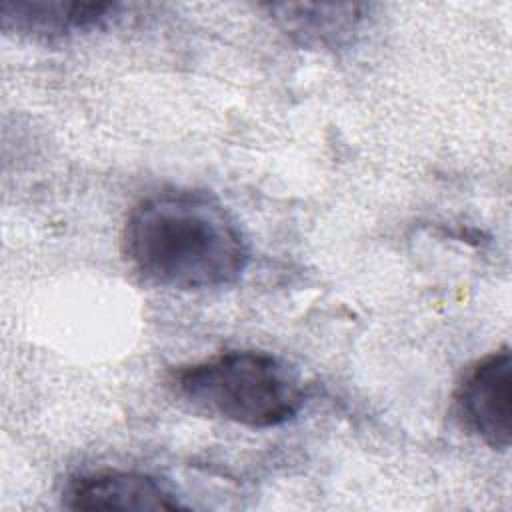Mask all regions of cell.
Listing matches in <instances>:
<instances>
[{
	"label": "cell",
	"mask_w": 512,
	"mask_h": 512,
	"mask_svg": "<svg viewBox=\"0 0 512 512\" xmlns=\"http://www.w3.org/2000/svg\"><path fill=\"white\" fill-rule=\"evenodd\" d=\"M118 2H62V0H4L2 28L30 38L54 40L74 32L100 28L120 12Z\"/></svg>",
	"instance_id": "obj_5"
},
{
	"label": "cell",
	"mask_w": 512,
	"mask_h": 512,
	"mask_svg": "<svg viewBox=\"0 0 512 512\" xmlns=\"http://www.w3.org/2000/svg\"><path fill=\"white\" fill-rule=\"evenodd\" d=\"M170 386L194 410L248 428L282 426L304 406L296 370L262 350H226L178 366Z\"/></svg>",
	"instance_id": "obj_2"
},
{
	"label": "cell",
	"mask_w": 512,
	"mask_h": 512,
	"mask_svg": "<svg viewBox=\"0 0 512 512\" xmlns=\"http://www.w3.org/2000/svg\"><path fill=\"white\" fill-rule=\"evenodd\" d=\"M462 424L494 450H508L512 440V354L502 346L480 358L454 394Z\"/></svg>",
	"instance_id": "obj_3"
},
{
	"label": "cell",
	"mask_w": 512,
	"mask_h": 512,
	"mask_svg": "<svg viewBox=\"0 0 512 512\" xmlns=\"http://www.w3.org/2000/svg\"><path fill=\"white\" fill-rule=\"evenodd\" d=\"M274 22L306 46L340 48L354 40L370 16V4H268Z\"/></svg>",
	"instance_id": "obj_6"
},
{
	"label": "cell",
	"mask_w": 512,
	"mask_h": 512,
	"mask_svg": "<svg viewBox=\"0 0 512 512\" xmlns=\"http://www.w3.org/2000/svg\"><path fill=\"white\" fill-rule=\"evenodd\" d=\"M72 510H180L186 508L158 478L142 472L98 470L72 478L62 494Z\"/></svg>",
	"instance_id": "obj_4"
},
{
	"label": "cell",
	"mask_w": 512,
	"mask_h": 512,
	"mask_svg": "<svg viewBox=\"0 0 512 512\" xmlns=\"http://www.w3.org/2000/svg\"><path fill=\"white\" fill-rule=\"evenodd\" d=\"M122 250L142 280L172 290L228 286L250 260L228 208L208 192L184 188L142 198L126 218Z\"/></svg>",
	"instance_id": "obj_1"
}]
</instances>
